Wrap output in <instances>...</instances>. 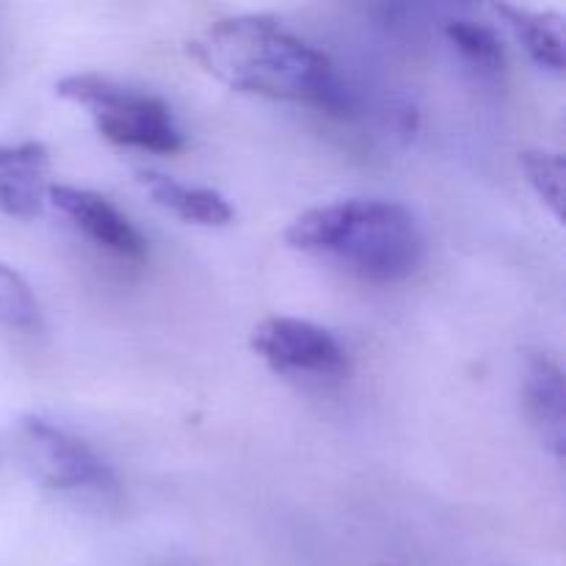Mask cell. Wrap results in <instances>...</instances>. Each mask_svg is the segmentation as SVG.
Instances as JSON below:
<instances>
[{"label": "cell", "mask_w": 566, "mask_h": 566, "mask_svg": "<svg viewBox=\"0 0 566 566\" xmlns=\"http://www.w3.org/2000/svg\"><path fill=\"white\" fill-rule=\"evenodd\" d=\"M188 53L235 92L324 108L343 103L332 61L274 17L243 14L213 22L193 39Z\"/></svg>", "instance_id": "obj_1"}, {"label": "cell", "mask_w": 566, "mask_h": 566, "mask_svg": "<svg viewBox=\"0 0 566 566\" xmlns=\"http://www.w3.org/2000/svg\"><path fill=\"white\" fill-rule=\"evenodd\" d=\"M285 241L370 282L407 280L423 258L418 221L390 199L352 197L310 208L291 221Z\"/></svg>", "instance_id": "obj_2"}, {"label": "cell", "mask_w": 566, "mask_h": 566, "mask_svg": "<svg viewBox=\"0 0 566 566\" xmlns=\"http://www.w3.org/2000/svg\"><path fill=\"white\" fill-rule=\"evenodd\" d=\"M59 97L86 108L99 136L119 147H138L149 153H180L186 147L171 108L160 97L127 88L97 72H75L55 83Z\"/></svg>", "instance_id": "obj_3"}, {"label": "cell", "mask_w": 566, "mask_h": 566, "mask_svg": "<svg viewBox=\"0 0 566 566\" xmlns=\"http://www.w3.org/2000/svg\"><path fill=\"white\" fill-rule=\"evenodd\" d=\"M11 453L31 481L61 495H111L116 475L81 437L25 415L11 429Z\"/></svg>", "instance_id": "obj_4"}, {"label": "cell", "mask_w": 566, "mask_h": 566, "mask_svg": "<svg viewBox=\"0 0 566 566\" xmlns=\"http://www.w3.org/2000/svg\"><path fill=\"white\" fill-rule=\"evenodd\" d=\"M252 352L282 376L340 379L352 368L346 348L329 329L287 315L265 318L252 332Z\"/></svg>", "instance_id": "obj_5"}, {"label": "cell", "mask_w": 566, "mask_h": 566, "mask_svg": "<svg viewBox=\"0 0 566 566\" xmlns=\"http://www.w3.org/2000/svg\"><path fill=\"white\" fill-rule=\"evenodd\" d=\"M48 202L75 230H81L88 241H94L105 252L122 260L147 258V241H144L142 232L103 193L77 186H50Z\"/></svg>", "instance_id": "obj_6"}, {"label": "cell", "mask_w": 566, "mask_h": 566, "mask_svg": "<svg viewBox=\"0 0 566 566\" xmlns=\"http://www.w3.org/2000/svg\"><path fill=\"white\" fill-rule=\"evenodd\" d=\"M523 407L542 446L562 462L566 451V390L558 363L547 354H528L523 365Z\"/></svg>", "instance_id": "obj_7"}, {"label": "cell", "mask_w": 566, "mask_h": 566, "mask_svg": "<svg viewBox=\"0 0 566 566\" xmlns=\"http://www.w3.org/2000/svg\"><path fill=\"white\" fill-rule=\"evenodd\" d=\"M48 147L39 142L0 144V213L33 219L48 202Z\"/></svg>", "instance_id": "obj_8"}, {"label": "cell", "mask_w": 566, "mask_h": 566, "mask_svg": "<svg viewBox=\"0 0 566 566\" xmlns=\"http://www.w3.org/2000/svg\"><path fill=\"white\" fill-rule=\"evenodd\" d=\"M136 180L142 182V188L153 197L155 205L180 216L188 224L227 227L235 219V210L227 202L224 193L213 191V188L188 186V182H180L155 169L136 171Z\"/></svg>", "instance_id": "obj_9"}, {"label": "cell", "mask_w": 566, "mask_h": 566, "mask_svg": "<svg viewBox=\"0 0 566 566\" xmlns=\"http://www.w3.org/2000/svg\"><path fill=\"white\" fill-rule=\"evenodd\" d=\"M495 14L501 17L514 33L525 53L539 66L553 72H564V22L553 11H534L523 6H495Z\"/></svg>", "instance_id": "obj_10"}, {"label": "cell", "mask_w": 566, "mask_h": 566, "mask_svg": "<svg viewBox=\"0 0 566 566\" xmlns=\"http://www.w3.org/2000/svg\"><path fill=\"white\" fill-rule=\"evenodd\" d=\"M446 36L453 44V50L462 55L464 64L473 66L479 75L495 77L503 72L506 55H503L501 39L490 25L468 20V17H457L446 25Z\"/></svg>", "instance_id": "obj_11"}, {"label": "cell", "mask_w": 566, "mask_h": 566, "mask_svg": "<svg viewBox=\"0 0 566 566\" xmlns=\"http://www.w3.org/2000/svg\"><path fill=\"white\" fill-rule=\"evenodd\" d=\"M0 329L9 332H39L42 329V307L33 296L31 285L22 280L20 271L0 260Z\"/></svg>", "instance_id": "obj_12"}, {"label": "cell", "mask_w": 566, "mask_h": 566, "mask_svg": "<svg viewBox=\"0 0 566 566\" xmlns=\"http://www.w3.org/2000/svg\"><path fill=\"white\" fill-rule=\"evenodd\" d=\"M523 169L528 182L539 193L542 202L553 210L556 219L564 216V158L547 149H528L523 153Z\"/></svg>", "instance_id": "obj_13"}]
</instances>
